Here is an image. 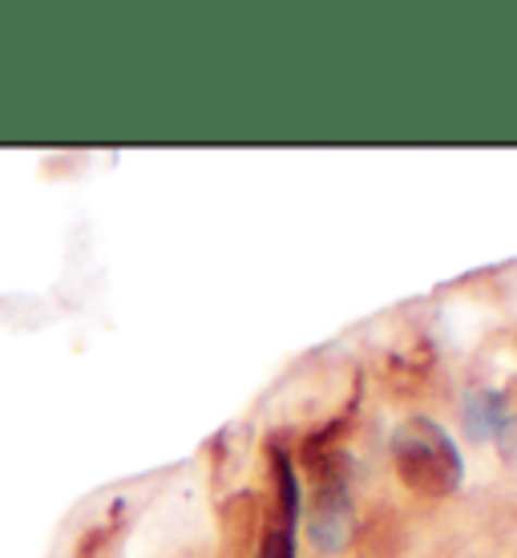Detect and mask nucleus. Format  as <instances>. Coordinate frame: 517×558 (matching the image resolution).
I'll use <instances>...</instances> for the list:
<instances>
[{"mask_svg":"<svg viewBox=\"0 0 517 558\" xmlns=\"http://www.w3.org/2000/svg\"><path fill=\"white\" fill-rule=\"evenodd\" d=\"M389 458L401 486L417 498H429V502L457 494L465 482V458L453 441V433L424 413H413L392 429Z\"/></svg>","mask_w":517,"mask_h":558,"instance_id":"obj_1","label":"nucleus"},{"mask_svg":"<svg viewBox=\"0 0 517 558\" xmlns=\"http://www.w3.org/2000/svg\"><path fill=\"white\" fill-rule=\"evenodd\" d=\"M311 470V510L308 538L320 555H340L356 538V506H352V470L348 453L336 449L328 458H316Z\"/></svg>","mask_w":517,"mask_h":558,"instance_id":"obj_2","label":"nucleus"},{"mask_svg":"<svg viewBox=\"0 0 517 558\" xmlns=\"http://www.w3.org/2000/svg\"><path fill=\"white\" fill-rule=\"evenodd\" d=\"M267 458H271V482H275V526L295 534L299 514H304V489H299L292 449H283L280 441H271Z\"/></svg>","mask_w":517,"mask_h":558,"instance_id":"obj_3","label":"nucleus"},{"mask_svg":"<svg viewBox=\"0 0 517 558\" xmlns=\"http://www.w3.org/2000/svg\"><path fill=\"white\" fill-rule=\"evenodd\" d=\"M509 421V405L497 389H473L461 401V425L473 441H497V433Z\"/></svg>","mask_w":517,"mask_h":558,"instance_id":"obj_4","label":"nucleus"},{"mask_svg":"<svg viewBox=\"0 0 517 558\" xmlns=\"http://www.w3.org/2000/svg\"><path fill=\"white\" fill-rule=\"evenodd\" d=\"M223 531L226 543L235 546V555L243 558L251 546H259V506L251 494H235L223 510Z\"/></svg>","mask_w":517,"mask_h":558,"instance_id":"obj_5","label":"nucleus"},{"mask_svg":"<svg viewBox=\"0 0 517 558\" xmlns=\"http://www.w3.org/2000/svg\"><path fill=\"white\" fill-rule=\"evenodd\" d=\"M433 373V349L429 344H413L408 352H392L384 377L392 380V389H401V397L424 385V377Z\"/></svg>","mask_w":517,"mask_h":558,"instance_id":"obj_6","label":"nucleus"},{"mask_svg":"<svg viewBox=\"0 0 517 558\" xmlns=\"http://www.w3.org/2000/svg\"><path fill=\"white\" fill-rule=\"evenodd\" d=\"M255 558H295V534L280 531V526L263 531V538L255 546Z\"/></svg>","mask_w":517,"mask_h":558,"instance_id":"obj_7","label":"nucleus"},{"mask_svg":"<svg viewBox=\"0 0 517 558\" xmlns=\"http://www.w3.org/2000/svg\"><path fill=\"white\" fill-rule=\"evenodd\" d=\"M497 446H502V453L509 461H517V417L505 421V429L497 433Z\"/></svg>","mask_w":517,"mask_h":558,"instance_id":"obj_8","label":"nucleus"},{"mask_svg":"<svg viewBox=\"0 0 517 558\" xmlns=\"http://www.w3.org/2000/svg\"><path fill=\"white\" fill-rule=\"evenodd\" d=\"M502 397H505V405H517V377L509 380V389H505Z\"/></svg>","mask_w":517,"mask_h":558,"instance_id":"obj_9","label":"nucleus"}]
</instances>
